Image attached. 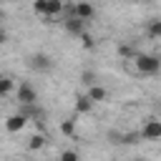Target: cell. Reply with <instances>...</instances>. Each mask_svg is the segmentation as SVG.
<instances>
[{
  "mask_svg": "<svg viewBox=\"0 0 161 161\" xmlns=\"http://www.w3.org/2000/svg\"><path fill=\"white\" fill-rule=\"evenodd\" d=\"M133 65L141 75H156L161 70V58L151 55V53H138V55H133Z\"/></svg>",
  "mask_w": 161,
  "mask_h": 161,
  "instance_id": "obj_1",
  "label": "cell"
},
{
  "mask_svg": "<svg viewBox=\"0 0 161 161\" xmlns=\"http://www.w3.org/2000/svg\"><path fill=\"white\" fill-rule=\"evenodd\" d=\"M141 138L143 141H156L161 138V118H146L141 126Z\"/></svg>",
  "mask_w": 161,
  "mask_h": 161,
  "instance_id": "obj_2",
  "label": "cell"
},
{
  "mask_svg": "<svg viewBox=\"0 0 161 161\" xmlns=\"http://www.w3.org/2000/svg\"><path fill=\"white\" fill-rule=\"evenodd\" d=\"M15 96H18V101H20L23 106H33V103L38 101V93H35V88H33L30 83H20L18 91H15Z\"/></svg>",
  "mask_w": 161,
  "mask_h": 161,
  "instance_id": "obj_3",
  "label": "cell"
},
{
  "mask_svg": "<svg viewBox=\"0 0 161 161\" xmlns=\"http://www.w3.org/2000/svg\"><path fill=\"white\" fill-rule=\"evenodd\" d=\"M63 28H65L70 35H75V38H80V35L86 33V23H83L80 18H75V15H68V18L63 20Z\"/></svg>",
  "mask_w": 161,
  "mask_h": 161,
  "instance_id": "obj_4",
  "label": "cell"
},
{
  "mask_svg": "<svg viewBox=\"0 0 161 161\" xmlns=\"http://www.w3.org/2000/svg\"><path fill=\"white\" fill-rule=\"evenodd\" d=\"M68 10H70V15L80 18L83 23H86V20H91V18H93V13H96V8H93L91 3H75V5H73V8H68Z\"/></svg>",
  "mask_w": 161,
  "mask_h": 161,
  "instance_id": "obj_5",
  "label": "cell"
},
{
  "mask_svg": "<svg viewBox=\"0 0 161 161\" xmlns=\"http://www.w3.org/2000/svg\"><path fill=\"white\" fill-rule=\"evenodd\" d=\"M30 68L33 70H40V73H48L53 68V60L45 53H35V55H30Z\"/></svg>",
  "mask_w": 161,
  "mask_h": 161,
  "instance_id": "obj_6",
  "label": "cell"
},
{
  "mask_svg": "<svg viewBox=\"0 0 161 161\" xmlns=\"http://www.w3.org/2000/svg\"><path fill=\"white\" fill-rule=\"evenodd\" d=\"M25 123H28V118H25L23 113H13V116L5 118V131H8V133H18V131H23Z\"/></svg>",
  "mask_w": 161,
  "mask_h": 161,
  "instance_id": "obj_7",
  "label": "cell"
},
{
  "mask_svg": "<svg viewBox=\"0 0 161 161\" xmlns=\"http://www.w3.org/2000/svg\"><path fill=\"white\" fill-rule=\"evenodd\" d=\"M86 96H88L93 103H101V101H106V98H108V93H106V88H103L101 83H98V86H93V88H88V93H86Z\"/></svg>",
  "mask_w": 161,
  "mask_h": 161,
  "instance_id": "obj_8",
  "label": "cell"
},
{
  "mask_svg": "<svg viewBox=\"0 0 161 161\" xmlns=\"http://www.w3.org/2000/svg\"><path fill=\"white\" fill-rule=\"evenodd\" d=\"M63 10H65V5L60 0H48V18H45V23H53V18L58 13H63Z\"/></svg>",
  "mask_w": 161,
  "mask_h": 161,
  "instance_id": "obj_9",
  "label": "cell"
},
{
  "mask_svg": "<svg viewBox=\"0 0 161 161\" xmlns=\"http://www.w3.org/2000/svg\"><path fill=\"white\" fill-rule=\"evenodd\" d=\"M91 108H93V101L88 96H78L75 98V113H91Z\"/></svg>",
  "mask_w": 161,
  "mask_h": 161,
  "instance_id": "obj_10",
  "label": "cell"
},
{
  "mask_svg": "<svg viewBox=\"0 0 161 161\" xmlns=\"http://www.w3.org/2000/svg\"><path fill=\"white\" fill-rule=\"evenodd\" d=\"M80 83L88 86V88H93V86H98V75L93 70H80Z\"/></svg>",
  "mask_w": 161,
  "mask_h": 161,
  "instance_id": "obj_11",
  "label": "cell"
},
{
  "mask_svg": "<svg viewBox=\"0 0 161 161\" xmlns=\"http://www.w3.org/2000/svg\"><path fill=\"white\" fill-rule=\"evenodd\" d=\"M43 146H45V136H43V133H35V136L28 138V148H30V151H38V148H43Z\"/></svg>",
  "mask_w": 161,
  "mask_h": 161,
  "instance_id": "obj_12",
  "label": "cell"
},
{
  "mask_svg": "<svg viewBox=\"0 0 161 161\" xmlns=\"http://www.w3.org/2000/svg\"><path fill=\"white\" fill-rule=\"evenodd\" d=\"M15 88V83H13V78H8V75H0V98H5L10 91Z\"/></svg>",
  "mask_w": 161,
  "mask_h": 161,
  "instance_id": "obj_13",
  "label": "cell"
},
{
  "mask_svg": "<svg viewBox=\"0 0 161 161\" xmlns=\"http://www.w3.org/2000/svg\"><path fill=\"white\" fill-rule=\"evenodd\" d=\"M141 141V131H128V133H123V138H121V143H126V146H133V143H138Z\"/></svg>",
  "mask_w": 161,
  "mask_h": 161,
  "instance_id": "obj_14",
  "label": "cell"
},
{
  "mask_svg": "<svg viewBox=\"0 0 161 161\" xmlns=\"http://www.w3.org/2000/svg\"><path fill=\"white\" fill-rule=\"evenodd\" d=\"M148 35H151V38H161V20H158V18L148 20Z\"/></svg>",
  "mask_w": 161,
  "mask_h": 161,
  "instance_id": "obj_15",
  "label": "cell"
},
{
  "mask_svg": "<svg viewBox=\"0 0 161 161\" xmlns=\"http://www.w3.org/2000/svg\"><path fill=\"white\" fill-rule=\"evenodd\" d=\"M60 133H63V136H73V133H75V121H73V118L63 121V123H60Z\"/></svg>",
  "mask_w": 161,
  "mask_h": 161,
  "instance_id": "obj_16",
  "label": "cell"
},
{
  "mask_svg": "<svg viewBox=\"0 0 161 161\" xmlns=\"http://www.w3.org/2000/svg\"><path fill=\"white\" fill-rule=\"evenodd\" d=\"M33 10H35L38 15L48 18V0H35V3H33Z\"/></svg>",
  "mask_w": 161,
  "mask_h": 161,
  "instance_id": "obj_17",
  "label": "cell"
},
{
  "mask_svg": "<svg viewBox=\"0 0 161 161\" xmlns=\"http://www.w3.org/2000/svg\"><path fill=\"white\" fill-rule=\"evenodd\" d=\"M80 45H83L86 50H93V48H96V40H93V35H91L88 30H86V33L80 35Z\"/></svg>",
  "mask_w": 161,
  "mask_h": 161,
  "instance_id": "obj_18",
  "label": "cell"
},
{
  "mask_svg": "<svg viewBox=\"0 0 161 161\" xmlns=\"http://www.w3.org/2000/svg\"><path fill=\"white\" fill-rule=\"evenodd\" d=\"M58 161H80V156L68 148V151H60V158H58Z\"/></svg>",
  "mask_w": 161,
  "mask_h": 161,
  "instance_id": "obj_19",
  "label": "cell"
},
{
  "mask_svg": "<svg viewBox=\"0 0 161 161\" xmlns=\"http://www.w3.org/2000/svg\"><path fill=\"white\" fill-rule=\"evenodd\" d=\"M118 55L131 58V55H133V48H131V45H118Z\"/></svg>",
  "mask_w": 161,
  "mask_h": 161,
  "instance_id": "obj_20",
  "label": "cell"
},
{
  "mask_svg": "<svg viewBox=\"0 0 161 161\" xmlns=\"http://www.w3.org/2000/svg\"><path fill=\"white\" fill-rule=\"evenodd\" d=\"M5 40H8V33H5L3 28H0V43H5Z\"/></svg>",
  "mask_w": 161,
  "mask_h": 161,
  "instance_id": "obj_21",
  "label": "cell"
},
{
  "mask_svg": "<svg viewBox=\"0 0 161 161\" xmlns=\"http://www.w3.org/2000/svg\"><path fill=\"white\" fill-rule=\"evenodd\" d=\"M136 161H148V158H143V156H141V158H136Z\"/></svg>",
  "mask_w": 161,
  "mask_h": 161,
  "instance_id": "obj_22",
  "label": "cell"
},
{
  "mask_svg": "<svg viewBox=\"0 0 161 161\" xmlns=\"http://www.w3.org/2000/svg\"><path fill=\"white\" fill-rule=\"evenodd\" d=\"M10 161H20V158H10Z\"/></svg>",
  "mask_w": 161,
  "mask_h": 161,
  "instance_id": "obj_23",
  "label": "cell"
},
{
  "mask_svg": "<svg viewBox=\"0 0 161 161\" xmlns=\"http://www.w3.org/2000/svg\"><path fill=\"white\" fill-rule=\"evenodd\" d=\"M55 161H58V158H55Z\"/></svg>",
  "mask_w": 161,
  "mask_h": 161,
  "instance_id": "obj_24",
  "label": "cell"
}]
</instances>
